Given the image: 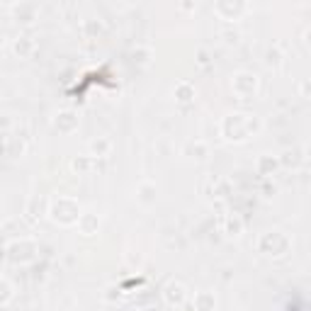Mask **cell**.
<instances>
[{"label": "cell", "mask_w": 311, "mask_h": 311, "mask_svg": "<svg viewBox=\"0 0 311 311\" xmlns=\"http://www.w3.org/2000/svg\"><path fill=\"white\" fill-rule=\"evenodd\" d=\"M165 299L170 302V304H180L183 299H185V292H183V287L180 284H168V289H165Z\"/></svg>", "instance_id": "6da1fadb"}, {"label": "cell", "mask_w": 311, "mask_h": 311, "mask_svg": "<svg viewBox=\"0 0 311 311\" xmlns=\"http://www.w3.org/2000/svg\"><path fill=\"white\" fill-rule=\"evenodd\" d=\"M12 297V292H10V284L7 282H0V302H7Z\"/></svg>", "instance_id": "7a4b0ae2"}]
</instances>
